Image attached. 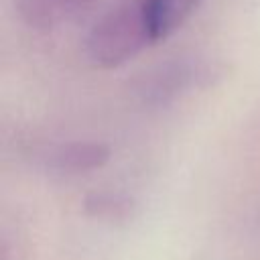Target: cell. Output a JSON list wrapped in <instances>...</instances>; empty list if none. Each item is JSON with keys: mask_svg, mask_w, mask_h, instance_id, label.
Masks as SVG:
<instances>
[{"mask_svg": "<svg viewBox=\"0 0 260 260\" xmlns=\"http://www.w3.org/2000/svg\"><path fill=\"white\" fill-rule=\"evenodd\" d=\"M14 6L20 18L37 30H49L59 18V12L51 0H14Z\"/></svg>", "mask_w": 260, "mask_h": 260, "instance_id": "cell-6", "label": "cell"}, {"mask_svg": "<svg viewBox=\"0 0 260 260\" xmlns=\"http://www.w3.org/2000/svg\"><path fill=\"white\" fill-rule=\"evenodd\" d=\"M57 8L59 14H67V12H77V10H83L85 6L91 4V0H51Z\"/></svg>", "mask_w": 260, "mask_h": 260, "instance_id": "cell-7", "label": "cell"}, {"mask_svg": "<svg viewBox=\"0 0 260 260\" xmlns=\"http://www.w3.org/2000/svg\"><path fill=\"white\" fill-rule=\"evenodd\" d=\"M144 2L152 14L158 39L171 35L199 4V0H144Z\"/></svg>", "mask_w": 260, "mask_h": 260, "instance_id": "cell-5", "label": "cell"}, {"mask_svg": "<svg viewBox=\"0 0 260 260\" xmlns=\"http://www.w3.org/2000/svg\"><path fill=\"white\" fill-rule=\"evenodd\" d=\"M156 41L160 39L146 2L126 0L104 12L87 28L83 51L93 65L116 67Z\"/></svg>", "mask_w": 260, "mask_h": 260, "instance_id": "cell-1", "label": "cell"}, {"mask_svg": "<svg viewBox=\"0 0 260 260\" xmlns=\"http://www.w3.org/2000/svg\"><path fill=\"white\" fill-rule=\"evenodd\" d=\"M112 148L104 140H61L37 152V165L55 175H83L102 169L110 160Z\"/></svg>", "mask_w": 260, "mask_h": 260, "instance_id": "cell-3", "label": "cell"}, {"mask_svg": "<svg viewBox=\"0 0 260 260\" xmlns=\"http://www.w3.org/2000/svg\"><path fill=\"white\" fill-rule=\"evenodd\" d=\"M217 75V65L207 59L191 55L173 57L140 71L132 79V93L146 108H165L183 93L211 83Z\"/></svg>", "mask_w": 260, "mask_h": 260, "instance_id": "cell-2", "label": "cell"}, {"mask_svg": "<svg viewBox=\"0 0 260 260\" xmlns=\"http://www.w3.org/2000/svg\"><path fill=\"white\" fill-rule=\"evenodd\" d=\"M81 209L87 217L106 223H126L134 217L136 201L132 195L116 189H95L85 193Z\"/></svg>", "mask_w": 260, "mask_h": 260, "instance_id": "cell-4", "label": "cell"}]
</instances>
